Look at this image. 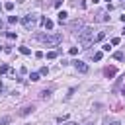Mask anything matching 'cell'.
Wrapping results in <instances>:
<instances>
[{
	"mask_svg": "<svg viewBox=\"0 0 125 125\" xmlns=\"http://www.w3.org/2000/svg\"><path fill=\"white\" fill-rule=\"evenodd\" d=\"M68 119V115H59L57 117V123H62V121H66Z\"/></svg>",
	"mask_w": 125,
	"mask_h": 125,
	"instance_id": "obj_19",
	"label": "cell"
},
{
	"mask_svg": "<svg viewBox=\"0 0 125 125\" xmlns=\"http://www.w3.org/2000/svg\"><path fill=\"white\" fill-rule=\"evenodd\" d=\"M92 41H94V29L92 27H82L80 33H78V43L84 45V47H88Z\"/></svg>",
	"mask_w": 125,
	"mask_h": 125,
	"instance_id": "obj_1",
	"label": "cell"
},
{
	"mask_svg": "<svg viewBox=\"0 0 125 125\" xmlns=\"http://www.w3.org/2000/svg\"><path fill=\"white\" fill-rule=\"evenodd\" d=\"M111 45H119V37H113L111 39Z\"/></svg>",
	"mask_w": 125,
	"mask_h": 125,
	"instance_id": "obj_26",
	"label": "cell"
},
{
	"mask_svg": "<svg viewBox=\"0 0 125 125\" xmlns=\"http://www.w3.org/2000/svg\"><path fill=\"white\" fill-rule=\"evenodd\" d=\"M82 125H94V121H92V119H88V121H84Z\"/></svg>",
	"mask_w": 125,
	"mask_h": 125,
	"instance_id": "obj_27",
	"label": "cell"
},
{
	"mask_svg": "<svg viewBox=\"0 0 125 125\" xmlns=\"http://www.w3.org/2000/svg\"><path fill=\"white\" fill-rule=\"evenodd\" d=\"M37 39H41L47 47H57L61 41H62V35L61 33H51V35H37Z\"/></svg>",
	"mask_w": 125,
	"mask_h": 125,
	"instance_id": "obj_2",
	"label": "cell"
},
{
	"mask_svg": "<svg viewBox=\"0 0 125 125\" xmlns=\"http://www.w3.org/2000/svg\"><path fill=\"white\" fill-rule=\"evenodd\" d=\"M57 55H59L57 51H49V53H47V59H57Z\"/></svg>",
	"mask_w": 125,
	"mask_h": 125,
	"instance_id": "obj_16",
	"label": "cell"
},
{
	"mask_svg": "<svg viewBox=\"0 0 125 125\" xmlns=\"http://www.w3.org/2000/svg\"><path fill=\"white\" fill-rule=\"evenodd\" d=\"M102 57H104V53H100V51L94 53V61H102Z\"/></svg>",
	"mask_w": 125,
	"mask_h": 125,
	"instance_id": "obj_17",
	"label": "cell"
},
{
	"mask_svg": "<svg viewBox=\"0 0 125 125\" xmlns=\"http://www.w3.org/2000/svg\"><path fill=\"white\" fill-rule=\"evenodd\" d=\"M39 74H41V76H47V74H49V68H47V66H43V68L39 70Z\"/></svg>",
	"mask_w": 125,
	"mask_h": 125,
	"instance_id": "obj_18",
	"label": "cell"
},
{
	"mask_svg": "<svg viewBox=\"0 0 125 125\" xmlns=\"http://www.w3.org/2000/svg\"><path fill=\"white\" fill-rule=\"evenodd\" d=\"M20 53H21V55H29L31 51H29V47H20Z\"/></svg>",
	"mask_w": 125,
	"mask_h": 125,
	"instance_id": "obj_15",
	"label": "cell"
},
{
	"mask_svg": "<svg viewBox=\"0 0 125 125\" xmlns=\"http://www.w3.org/2000/svg\"><path fill=\"white\" fill-rule=\"evenodd\" d=\"M41 25H43L45 29H53V21H51L49 18H43V20H41Z\"/></svg>",
	"mask_w": 125,
	"mask_h": 125,
	"instance_id": "obj_7",
	"label": "cell"
},
{
	"mask_svg": "<svg viewBox=\"0 0 125 125\" xmlns=\"http://www.w3.org/2000/svg\"><path fill=\"white\" fill-rule=\"evenodd\" d=\"M66 125H78V123H74V121H70V123H66Z\"/></svg>",
	"mask_w": 125,
	"mask_h": 125,
	"instance_id": "obj_31",
	"label": "cell"
},
{
	"mask_svg": "<svg viewBox=\"0 0 125 125\" xmlns=\"http://www.w3.org/2000/svg\"><path fill=\"white\" fill-rule=\"evenodd\" d=\"M104 125H121L119 121H104Z\"/></svg>",
	"mask_w": 125,
	"mask_h": 125,
	"instance_id": "obj_24",
	"label": "cell"
},
{
	"mask_svg": "<svg viewBox=\"0 0 125 125\" xmlns=\"http://www.w3.org/2000/svg\"><path fill=\"white\" fill-rule=\"evenodd\" d=\"M4 8H6L8 12H12V10H14V2H6V4H4Z\"/></svg>",
	"mask_w": 125,
	"mask_h": 125,
	"instance_id": "obj_14",
	"label": "cell"
},
{
	"mask_svg": "<svg viewBox=\"0 0 125 125\" xmlns=\"http://www.w3.org/2000/svg\"><path fill=\"white\" fill-rule=\"evenodd\" d=\"M121 21H123V23H125V14H123V16H121Z\"/></svg>",
	"mask_w": 125,
	"mask_h": 125,
	"instance_id": "obj_28",
	"label": "cell"
},
{
	"mask_svg": "<svg viewBox=\"0 0 125 125\" xmlns=\"http://www.w3.org/2000/svg\"><path fill=\"white\" fill-rule=\"evenodd\" d=\"M104 39H105V31H100V33L94 37V41H104Z\"/></svg>",
	"mask_w": 125,
	"mask_h": 125,
	"instance_id": "obj_12",
	"label": "cell"
},
{
	"mask_svg": "<svg viewBox=\"0 0 125 125\" xmlns=\"http://www.w3.org/2000/svg\"><path fill=\"white\" fill-rule=\"evenodd\" d=\"M113 57H115L117 61H125V53H123V51H117V53H113Z\"/></svg>",
	"mask_w": 125,
	"mask_h": 125,
	"instance_id": "obj_11",
	"label": "cell"
},
{
	"mask_svg": "<svg viewBox=\"0 0 125 125\" xmlns=\"http://www.w3.org/2000/svg\"><path fill=\"white\" fill-rule=\"evenodd\" d=\"M121 94H125V84H123V88H121Z\"/></svg>",
	"mask_w": 125,
	"mask_h": 125,
	"instance_id": "obj_30",
	"label": "cell"
},
{
	"mask_svg": "<svg viewBox=\"0 0 125 125\" xmlns=\"http://www.w3.org/2000/svg\"><path fill=\"white\" fill-rule=\"evenodd\" d=\"M39 76H41L39 72H31V74H29V78H31V82H37V80H39Z\"/></svg>",
	"mask_w": 125,
	"mask_h": 125,
	"instance_id": "obj_13",
	"label": "cell"
},
{
	"mask_svg": "<svg viewBox=\"0 0 125 125\" xmlns=\"http://www.w3.org/2000/svg\"><path fill=\"white\" fill-rule=\"evenodd\" d=\"M104 74H105L107 78H113V76L117 74V68H115V66H105V68H104Z\"/></svg>",
	"mask_w": 125,
	"mask_h": 125,
	"instance_id": "obj_6",
	"label": "cell"
},
{
	"mask_svg": "<svg viewBox=\"0 0 125 125\" xmlns=\"http://www.w3.org/2000/svg\"><path fill=\"white\" fill-rule=\"evenodd\" d=\"M68 53H70V55H78V47H70Z\"/></svg>",
	"mask_w": 125,
	"mask_h": 125,
	"instance_id": "obj_21",
	"label": "cell"
},
{
	"mask_svg": "<svg viewBox=\"0 0 125 125\" xmlns=\"http://www.w3.org/2000/svg\"><path fill=\"white\" fill-rule=\"evenodd\" d=\"M33 111V105H23L21 109H20V115H27V113H31Z\"/></svg>",
	"mask_w": 125,
	"mask_h": 125,
	"instance_id": "obj_8",
	"label": "cell"
},
{
	"mask_svg": "<svg viewBox=\"0 0 125 125\" xmlns=\"http://www.w3.org/2000/svg\"><path fill=\"white\" fill-rule=\"evenodd\" d=\"M82 27H84L82 20H74V21H70V29H72V31H80Z\"/></svg>",
	"mask_w": 125,
	"mask_h": 125,
	"instance_id": "obj_4",
	"label": "cell"
},
{
	"mask_svg": "<svg viewBox=\"0 0 125 125\" xmlns=\"http://www.w3.org/2000/svg\"><path fill=\"white\" fill-rule=\"evenodd\" d=\"M8 70H10L8 64H2V66H0V72H8Z\"/></svg>",
	"mask_w": 125,
	"mask_h": 125,
	"instance_id": "obj_22",
	"label": "cell"
},
{
	"mask_svg": "<svg viewBox=\"0 0 125 125\" xmlns=\"http://www.w3.org/2000/svg\"><path fill=\"white\" fill-rule=\"evenodd\" d=\"M2 27H4V21H2V20H0V29H2Z\"/></svg>",
	"mask_w": 125,
	"mask_h": 125,
	"instance_id": "obj_29",
	"label": "cell"
},
{
	"mask_svg": "<svg viewBox=\"0 0 125 125\" xmlns=\"http://www.w3.org/2000/svg\"><path fill=\"white\" fill-rule=\"evenodd\" d=\"M8 21H10V23H16V21H18V18H16V16H10V18H8Z\"/></svg>",
	"mask_w": 125,
	"mask_h": 125,
	"instance_id": "obj_25",
	"label": "cell"
},
{
	"mask_svg": "<svg viewBox=\"0 0 125 125\" xmlns=\"http://www.w3.org/2000/svg\"><path fill=\"white\" fill-rule=\"evenodd\" d=\"M10 121H12V117H2V121H0V123H2V125H6V123H10Z\"/></svg>",
	"mask_w": 125,
	"mask_h": 125,
	"instance_id": "obj_23",
	"label": "cell"
},
{
	"mask_svg": "<svg viewBox=\"0 0 125 125\" xmlns=\"http://www.w3.org/2000/svg\"><path fill=\"white\" fill-rule=\"evenodd\" d=\"M0 51H2V45H0Z\"/></svg>",
	"mask_w": 125,
	"mask_h": 125,
	"instance_id": "obj_33",
	"label": "cell"
},
{
	"mask_svg": "<svg viewBox=\"0 0 125 125\" xmlns=\"http://www.w3.org/2000/svg\"><path fill=\"white\" fill-rule=\"evenodd\" d=\"M74 66H76L78 72H88V64L82 62V61H74Z\"/></svg>",
	"mask_w": 125,
	"mask_h": 125,
	"instance_id": "obj_5",
	"label": "cell"
},
{
	"mask_svg": "<svg viewBox=\"0 0 125 125\" xmlns=\"http://www.w3.org/2000/svg\"><path fill=\"white\" fill-rule=\"evenodd\" d=\"M96 20H98V21H107V20H109V16H107V12H100Z\"/></svg>",
	"mask_w": 125,
	"mask_h": 125,
	"instance_id": "obj_9",
	"label": "cell"
},
{
	"mask_svg": "<svg viewBox=\"0 0 125 125\" xmlns=\"http://www.w3.org/2000/svg\"><path fill=\"white\" fill-rule=\"evenodd\" d=\"M0 92H4V86H2V84H0Z\"/></svg>",
	"mask_w": 125,
	"mask_h": 125,
	"instance_id": "obj_32",
	"label": "cell"
},
{
	"mask_svg": "<svg viewBox=\"0 0 125 125\" xmlns=\"http://www.w3.org/2000/svg\"><path fill=\"white\" fill-rule=\"evenodd\" d=\"M66 16H68L66 12H59V18H57V20H59V23H64V21H66Z\"/></svg>",
	"mask_w": 125,
	"mask_h": 125,
	"instance_id": "obj_10",
	"label": "cell"
},
{
	"mask_svg": "<svg viewBox=\"0 0 125 125\" xmlns=\"http://www.w3.org/2000/svg\"><path fill=\"white\" fill-rule=\"evenodd\" d=\"M49 94H51L49 90H43V92H41V98H43V100H47V98H49Z\"/></svg>",
	"mask_w": 125,
	"mask_h": 125,
	"instance_id": "obj_20",
	"label": "cell"
},
{
	"mask_svg": "<svg viewBox=\"0 0 125 125\" xmlns=\"http://www.w3.org/2000/svg\"><path fill=\"white\" fill-rule=\"evenodd\" d=\"M21 23H23V27H25V29H33V27H35V23H37V16L27 14V16H23Z\"/></svg>",
	"mask_w": 125,
	"mask_h": 125,
	"instance_id": "obj_3",
	"label": "cell"
}]
</instances>
